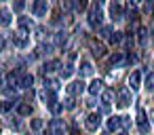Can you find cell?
I'll use <instances>...</instances> for the list:
<instances>
[{
    "label": "cell",
    "instance_id": "31",
    "mask_svg": "<svg viewBox=\"0 0 154 135\" xmlns=\"http://www.w3.org/2000/svg\"><path fill=\"white\" fill-rule=\"evenodd\" d=\"M74 106H76V103H74L72 95H70V97H66V101H63V108H66V110H74Z\"/></svg>",
    "mask_w": 154,
    "mask_h": 135
},
{
    "label": "cell",
    "instance_id": "6",
    "mask_svg": "<svg viewBox=\"0 0 154 135\" xmlns=\"http://www.w3.org/2000/svg\"><path fill=\"white\" fill-rule=\"evenodd\" d=\"M47 11H49V2H47V0H34V5H32L34 17H45Z\"/></svg>",
    "mask_w": 154,
    "mask_h": 135
},
{
    "label": "cell",
    "instance_id": "16",
    "mask_svg": "<svg viewBox=\"0 0 154 135\" xmlns=\"http://www.w3.org/2000/svg\"><path fill=\"white\" fill-rule=\"evenodd\" d=\"M118 127H122V124H120V116H112V118H108V131H116Z\"/></svg>",
    "mask_w": 154,
    "mask_h": 135
},
{
    "label": "cell",
    "instance_id": "14",
    "mask_svg": "<svg viewBox=\"0 0 154 135\" xmlns=\"http://www.w3.org/2000/svg\"><path fill=\"white\" fill-rule=\"evenodd\" d=\"M17 114L19 116H30L32 114V106L30 103H17Z\"/></svg>",
    "mask_w": 154,
    "mask_h": 135
},
{
    "label": "cell",
    "instance_id": "21",
    "mask_svg": "<svg viewBox=\"0 0 154 135\" xmlns=\"http://www.w3.org/2000/svg\"><path fill=\"white\" fill-rule=\"evenodd\" d=\"M57 66H59V61H47V63H45V68H42V72H45V74H49V72L57 70Z\"/></svg>",
    "mask_w": 154,
    "mask_h": 135
},
{
    "label": "cell",
    "instance_id": "34",
    "mask_svg": "<svg viewBox=\"0 0 154 135\" xmlns=\"http://www.w3.org/2000/svg\"><path fill=\"white\" fill-rule=\"evenodd\" d=\"M139 131H141L143 135H148V133H150V127H148V122H146V120H143V122H139Z\"/></svg>",
    "mask_w": 154,
    "mask_h": 135
},
{
    "label": "cell",
    "instance_id": "26",
    "mask_svg": "<svg viewBox=\"0 0 154 135\" xmlns=\"http://www.w3.org/2000/svg\"><path fill=\"white\" fill-rule=\"evenodd\" d=\"M42 127H45V120L42 118H32V129L34 131H40Z\"/></svg>",
    "mask_w": 154,
    "mask_h": 135
},
{
    "label": "cell",
    "instance_id": "8",
    "mask_svg": "<svg viewBox=\"0 0 154 135\" xmlns=\"http://www.w3.org/2000/svg\"><path fill=\"white\" fill-rule=\"evenodd\" d=\"M85 89H87V84L82 80H74V82L68 84V93L70 95H80V93H85Z\"/></svg>",
    "mask_w": 154,
    "mask_h": 135
},
{
    "label": "cell",
    "instance_id": "4",
    "mask_svg": "<svg viewBox=\"0 0 154 135\" xmlns=\"http://www.w3.org/2000/svg\"><path fill=\"white\" fill-rule=\"evenodd\" d=\"M89 47H91V53H93V57H97V59H101V57H106V44L101 42V40H91L89 42Z\"/></svg>",
    "mask_w": 154,
    "mask_h": 135
},
{
    "label": "cell",
    "instance_id": "27",
    "mask_svg": "<svg viewBox=\"0 0 154 135\" xmlns=\"http://www.w3.org/2000/svg\"><path fill=\"white\" fill-rule=\"evenodd\" d=\"M143 13L146 15H152L154 13V0H148V2L143 5Z\"/></svg>",
    "mask_w": 154,
    "mask_h": 135
},
{
    "label": "cell",
    "instance_id": "37",
    "mask_svg": "<svg viewBox=\"0 0 154 135\" xmlns=\"http://www.w3.org/2000/svg\"><path fill=\"white\" fill-rule=\"evenodd\" d=\"M5 44H7V42H5V36L0 34V51H5Z\"/></svg>",
    "mask_w": 154,
    "mask_h": 135
},
{
    "label": "cell",
    "instance_id": "28",
    "mask_svg": "<svg viewBox=\"0 0 154 135\" xmlns=\"http://www.w3.org/2000/svg\"><path fill=\"white\" fill-rule=\"evenodd\" d=\"M99 32H101V36H103V38H110V36L114 34L110 26H101V30H99Z\"/></svg>",
    "mask_w": 154,
    "mask_h": 135
},
{
    "label": "cell",
    "instance_id": "22",
    "mask_svg": "<svg viewBox=\"0 0 154 135\" xmlns=\"http://www.w3.org/2000/svg\"><path fill=\"white\" fill-rule=\"evenodd\" d=\"M101 99H103L106 106H110L112 99H114V91H103V93H101Z\"/></svg>",
    "mask_w": 154,
    "mask_h": 135
},
{
    "label": "cell",
    "instance_id": "5",
    "mask_svg": "<svg viewBox=\"0 0 154 135\" xmlns=\"http://www.w3.org/2000/svg\"><path fill=\"white\" fill-rule=\"evenodd\" d=\"M85 124H87V129H89V131H97V129H99V124H101V114H99V112H91V114L87 116Z\"/></svg>",
    "mask_w": 154,
    "mask_h": 135
},
{
    "label": "cell",
    "instance_id": "17",
    "mask_svg": "<svg viewBox=\"0 0 154 135\" xmlns=\"http://www.w3.org/2000/svg\"><path fill=\"white\" fill-rule=\"evenodd\" d=\"M66 42H68V34H66V32H57V34H55V44L61 49Z\"/></svg>",
    "mask_w": 154,
    "mask_h": 135
},
{
    "label": "cell",
    "instance_id": "1",
    "mask_svg": "<svg viewBox=\"0 0 154 135\" xmlns=\"http://www.w3.org/2000/svg\"><path fill=\"white\" fill-rule=\"evenodd\" d=\"M101 5H103V0H97V5H93V9H91V13H89V23H91L93 28H95V26H99V23H101V19H103Z\"/></svg>",
    "mask_w": 154,
    "mask_h": 135
},
{
    "label": "cell",
    "instance_id": "35",
    "mask_svg": "<svg viewBox=\"0 0 154 135\" xmlns=\"http://www.w3.org/2000/svg\"><path fill=\"white\" fill-rule=\"evenodd\" d=\"M61 7H63L66 11H70V9L74 7V0H61Z\"/></svg>",
    "mask_w": 154,
    "mask_h": 135
},
{
    "label": "cell",
    "instance_id": "24",
    "mask_svg": "<svg viewBox=\"0 0 154 135\" xmlns=\"http://www.w3.org/2000/svg\"><path fill=\"white\" fill-rule=\"evenodd\" d=\"M59 74H61V78H70V76L74 74V68H72V66L68 63L66 68H61V72H59Z\"/></svg>",
    "mask_w": 154,
    "mask_h": 135
},
{
    "label": "cell",
    "instance_id": "33",
    "mask_svg": "<svg viewBox=\"0 0 154 135\" xmlns=\"http://www.w3.org/2000/svg\"><path fill=\"white\" fill-rule=\"evenodd\" d=\"M23 7H26L23 0H15V2H13V9H15L17 13H21V11H23Z\"/></svg>",
    "mask_w": 154,
    "mask_h": 135
},
{
    "label": "cell",
    "instance_id": "29",
    "mask_svg": "<svg viewBox=\"0 0 154 135\" xmlns=\"http://www.w3.org/2000/svg\"><path fill=\"white\" fill-rule=\"evenodd\" d=\"M110 42H112V44H120V42H122V36H120V32H114V34L110 36Z\"/></svg>",
    "mask_w": 154,
    "mask_h": 135
},
{
    "label": "cell",
    "instance_id": "15",
    "mask_svg": "<svg viewBox=\"0 0 154 135\" xmlns=\"http://www.w3.org/2000/svg\"><path fill=\"white\" fill-rule=\"evenodd\" d=\"M80 66H82V68H80V74H82V76H91V74H93V63H91V61L85 59Z\"/></svg>",
    "mask_w": 154,
    "mask_h": 135
},
{
    "label": "cell",
    "instance_id": "19",
    "mask_svg": "<svg viewBox=\"0 0 154 135\" xmlns=\"http://www.w3.org/2000/svg\"><path fill=\"white\" fill-rule=\"evenodd\" d=\"M19 28H21V30H26V32H30V28H32V21H30L28 17H19Z\"/></svg>",
    "mask_w": 154,
    "mask_h": 135
},
{
    "label": "cell",
    "instance_id": "42",
    "mask_svg": "<svg viewBox=\"0 0 154 135\" xmlns=\"http://www.w3.org/2000/svg\"><path fill=\"white\" fill-rule=\"evenodd\" d=\"M0 2H2V0H0Z\"/></svg>",
    "mask_w": 154,
    "mask_h": 135
},
{
    "label": "cell",
    "instance_id": "12",
    "mask_svg": "<svg viewBox=\"0 0 154 135\" xmlns=\"http://www.w3.org/2000/svg\"><path fill=\"white\" fill-rule=\"evenodd\" d=\"M89 93L95 97V95H101L103 93V82L101 80H93L91 84H89Z\"/></svg>",
    "mask_w": 154,
    "mask_h": 135
},
{
    "label": "cell",
    "instance_id": "36",
    "mask_svg": "<svg viewBox=\"0 0 154 135\" xmlns=\"http://www.w3.org/2000/svg\"><path fill=\"white\" fill-rule=\"evenodd\" d=\"M120 124H122V127H129V124H131L129 116H120Z\"/></svg>",
    "mask_w": 154,
    "mask_h": 135
},
{
    "label": "cell",
    "instance_id": "39",
    "mask_svg": "<svg viewBox=\"0 0 154 135\" xmlns=\"http://www.w3.org/2000/svg\"><path fill=\"white\" fill-rule=\"evenodd\" d=\"M72 135H80V133H78V131H76V129H72Z\"/></svg>",
    "mask_w": 154,
    "mask_h": 135
},
{
    "label": "cell",
    "instance_id": "11",
    "mask_svg": "<svg viewBox=\"0 0 154 135\" xmlns=\"http://www.w3.org/2000/svg\"><path fill=\"white\" fill-rule=\"evenodd\" d=\"M40 99H42L47 106H51L53 101H57V95H55V91H49V89H45V91H40Z\"/></svg>",
    "mask_w": 154,
    "mask_h": 135
},
{
    "label": "cell",
    "instance_id": "10",
    "mask_svg": "<svg viewBox=\"0 0 154 135\" xmlns=\"http://www.w3.org/2000/svg\"><path fill=\"white\" fill-rule=\"evenodd\" d=\"M129 87L135 91V89H139L141 87V74L135 70V72H131V76H129Z\"/></svg>",
    "mask_w": 154,
    "mask_h": 135
},
{
    "label": "cell",
    "instance_id": "30",
    "mask_svg": "<svg viewBox=\"0 0 154 135\" xmlns=\"http://www.w3.org/2000/svg\"><path fill=\"white\" fill-rule=\"evenodd\" d=\"M146 42H148V32L146 30H139V44L146 47Z\"/></svg>",
    "mask_w": 154,
    "mask_h": 135
},
{
    "label": "cell",
    "instance_id": "20",
    "mask_svg": "<svg viewBox=\"0 0 154 135\" xmlns=\"http://www.w3.org/2000/svg\"><path fill=\"white\" fill-rule=\"evenodd\" d=\"M122 59H125V57H122V53H120V51H116V53L110 57V63H112V66H118V63H122Z\"/></svg>",
    "mask_w": 154,
    "mask_h": 135
},
{
    "label": "cell",
    "instance_id": "41",
    "mask_svg": "<svg viewBox=\"0 0 154 135\" xmlns=\"http://www.w3.org/2000/svg\"><path fill=\"white\" fill-rule=\"evenodd\" d=\"M133 2H141V0H133Z\"/></svg>",
    "mask_w": 154,
    "mask_h": 135
},
{
    "label": "cell",
    "instance_id": "13",
    "mask_svg": "<svg viewBox=\"0 0 154 135\" xmlns=\"http://www.w3.org/2000/svg\"><path fill=\"white\" fill-rule=\"evenodd\" d=\"M32 84H34V76L32 74H23L21 80H19V87L21 89H32Z\"/></svg>",
    "mask_w": 154,
    "mask_h": 135
},
{
    "label": "cell",
    "instance_id": "3",
    "mask_svg": "<svg viewBox=\"0 0 154 135\" xmlns=\"http://www.w3.org/2000/svg\"><path fill=\"white\" fill-rule=\"evenodd\" d=\"M13 44L19 47V49H26V47L30 44V32H26V30L15 32V34H13Z\"/></svg>",
    "mask_w": 154,
    "mask_h": 135
},
{
    "label": "cell",
    "instance_id": "38",
    "mask_svg": "<svg viewBox=\"0 0 154 135\" xmlns=\"http://www.w3.org/2000/svg\"><path fill=\"white\" fill-rule=\"evenodd\" d=\"M2 84H5V72L0 70V89H2Z\"/></svg>",
    "mask_w": 154,
    "mask_h": 135
},
{
    "label": "cell",
    "instance_id": "40",
    "mask_svg": "<svg viewBox=\"0 0 154 135\" xmlns=\"http://www.w3.org/2000/svg\"><path fill=\"white\" fill-rule=\"evenodd\" d=\"M118 135H127V133H125V131H122V133H118Z\"/></svg>",
    "mask_w": 154,
    "mask_h": 135
},
{
    "label": "cell",
    "instance_id": "18",
    "mask_svg": "<svg viewBox=\"0 0 154 135\" xmlns=\"http://www.w3.org/2000/svg\"><path fill=\"white\" fill-rule=\"evenodd\" d=\"M11 13L9 11H0V26H11Z\"/></svg>",
    "mask_w": 154,
    "mask_h": 135
},
{
    "label": "cell",
    "instance_id": "25",
    "mask_svg": "<svg viewBox=\"0 0 154 135\" xmlns=\"http://www.w3.org/2000/svg\"><path fill=\"white\" fill-rule=\"evenodd\" d=\"M49 110H51L53 114H59V112H63V103H59V101H53V103L49 106Z\"/></svg>",
    "mask_w": 154,
    "mask_h": 135
},
{
    "label": "cell",
    "instance_id": "7",
    "mask_svg": "<svg viewBox=\"0 0 154 135\" xmlns=\"http://www.w3.org/2000/svg\"><path fill=\"white\" fill-rule=\"evenodd\" d=\"M116 106H118V108H129V106H131V91H129L127 87H122V89L118 91V101H116Z\"/></svg>",
    "mask_w": 154,
    "mask_h": 135
},
{
    "label": "cell",
    "instance_id": "32",
    "mask_svg": "<svg viewBox=\"0 0 154 135\" xmlns=\"http://www.w3.org/2000/svg\"><path fill=\"white\" fill-rule=\"evenodd\" d=\"M146 87H148L150 91H154V74H148V76H146Z\"/></svg>",
    "mask_w": 154,
    "mask_h": 135
},
{
    "label": "cell",
    "instance_id": "23",
    "mask_svg": "<svg viewBox=\"0 0 154 135\" xmlns=\"http://www.w3.org/2000/svg\"><path fill=\"white\" fill-rule=\"evenodd\" d=\"M89 7V0H74V9L76 11H87Z\"/></svg>",
    "mask_w": 154,
    "mask_h": 135
},
{
    "label": "cell",
    "instance_id": "9",
    "mask_svg": "<svg viewBox=\"0 0 154 135\" xmlns=\"http://www.w3.org/2000/svg\"><path fill=\"white\" fill-rule=\"evenodd\" d=\"M49 129H51V135H63V122L59 118H53L49 122Z\"/></svg>",
    "mask_w": 154,
    "mask_h": 135
},
{
    "label": "cell",
    "instance_id": "2",
    "mask_svg": "<svg viewBox=\"0 0 154 135\" xmlns=\"http://www.w3.org/2000/svg\"><path fill=\"white\" fill-rule=\"evenodd\" d=\"M125 7H127L125 0H112V5H110V15H112V19H122Z\"/></svg>",
    "mask_w": 154,
    "mask_h": 135
}]
</instances>
